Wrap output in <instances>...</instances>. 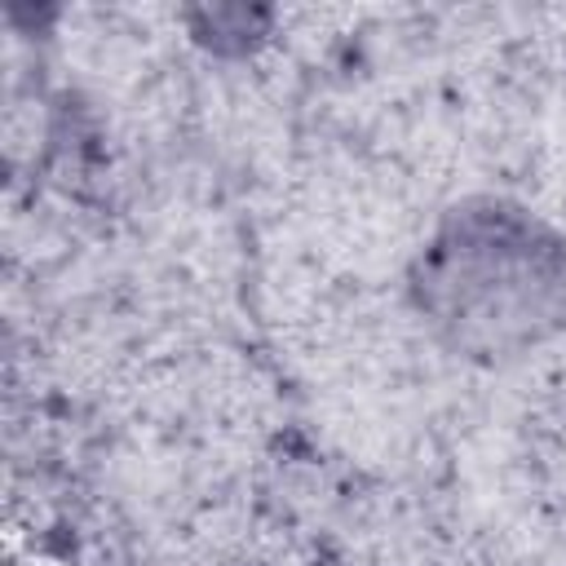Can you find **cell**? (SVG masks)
<instances>
[{"mask_svg":"<svg viewBox=\"0 0 566 566\" xmlns=\"http://www.w3.org/2000/svg\"><path fill=\"white\" fill-rule=\"evenodd\" d=\"M411 301L455 354L517 358L566 318V239L509 199H469L420 248Z\"/></svg>","mask_w":566,"mask_h":566,"instance_id":"obj_1","label":"cell"}]
</instances>
